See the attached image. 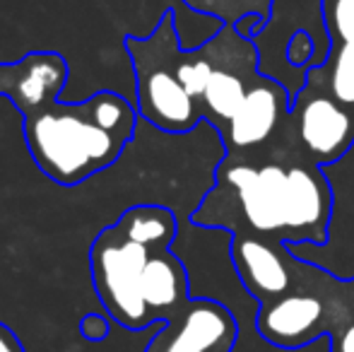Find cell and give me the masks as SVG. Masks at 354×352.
Returning a JSON list of instances; mask_svg holds the SVG:
<instances>
[{
	"label": "cell",
	"instance_id": "cell-1",
	"mask_svg": "<svg viewBox=\"0 0 354 352\" xmlns=\"http://www.w3.org/2000/svg\"><path fill=\"white\" fill-rule=\"evenodd\" d=\"M232 207H236L246 234L277 239L284 246H323L330 227L333 191L326 169L313 162L287 167L222 162L214 186L193 212V225Z\"/></svg>",
	"mask_w": 354,
	"mask_h": 352
},
{
	"label": "cell",
	"instance_id": "cell-2",
	"mask_svg": "<svg viewBox=\"0 0 354 352\" xmlns=\"http://www.w3.org/2000/svg\"><path fill=\"white\" fill-rule=\"evenodd\" d=\"M136 126L138 109L102 89L80 104L53 102L24 116V140L44 174L61 186H77L121 160Z\"/></svg>",
	"mask_w": 354,
	"mask_h": 352
},
{
	"label": "cell",
	"instance_id": "cell-3",
	"mask_svg": "<svg viewBox=\"0 0 354 352\" xmlns=\"http://www.w3.org/2000/svg\"><path fill=\"white\" fill-rule=\"evenodd\" d=\"M126 51L133 58L138 80V113L164 133H191L201 126V104L186 92L178 80V56L183 46L178 41L174 12L159 17L147 39L128 37Z\"/></svg>",
	"mask_w": 354,
	"mask_h": 352
},
{
	"label": "cell",
	"instance_id": "cell-4",
	"mask_svg": "<svg viewBox=\"0 0 354 352\" xmlns=\"http://www.w3.org/2000/svg\"><path fill=\"white\" fill-rule=\"evenodd\" d=\"M149 254L152 249L123 237L116 225L106 227L89 251L94 290L104 309L116 324L131 331H145L157 324L145 304L140 287Z\"/></svg>",
	"mask_w": 354,
	"mask_h": 352
},
{
	"label": "cell",
	"instance_id": "cell-5",
	"mask_svg": "<svg viewBox=\"0 0 354 352\" xmlns=\"http://www.w3.org/2000/svg\"><path fill=\"white\" fill-rule=\"evenodd\" d=\"M205 46L212 56V75L201 97V111L219 133L239 111L248 87L263 75L261 56L253 39L243 37L234 24H224Z\"/></svg>",
	"mask_w": 354,
	"mask_h": 352
},
{
	"label": "cell",
	"instance_id": "cell-6",
	"mask_svg": "<svg viewBox=\"0 0 354 352\" xmlns=\"http://www.w3.org/2000/svg\"><path fill=\"white\" fill-rule=\"evenodd\" d=\"M292 116L299 145L313 165H335L354 145V111L342 106L313 80H306L294 97Z\"/></svg>",
	"mask_w": 354,
	"mask_h": 352
},
{
	"label": "cell",
	"instance_id": "cell-7",
	"mask_svg": "<svg viewBox=\"0 0 354 352\" xmlns=\"http://www.w3.org/2000/svg\"><path fill=\"white\" fill-rule=\"evenodd\" d=\"M239 340V319L227 304L191 297L159 333L147 352H232Z\"/></svg>",
	"mask_w": 354,
	"mask_h": 352
},
{
	"label": "cell",
	"instance_id": "cell-8",
	"mask_svg": "<svg viewBox=\"0 0 354 352\" xmlns=\"http://www.w3.org/2000/svg\"><path fill=\"white\" fill-rule=\"evenodd\" d=\"M256 326L268 343L287 350L304 348L321 335H330L328 306L323 297L313 292H287L261 304Z\"/></svg>",
	"mask_w": 354,
	"mask_h": 352
},
{
	"label": "cell",
	"instance_id": "cell-9",
	"mask_svg": "<svg viewBox=\"0 0 354 352\" xmlns=\"http://www.w3.org/2000/svg\"><path fill=\"white\" fill-rule=\"evenodd\" d=\"M292 111V97L282 82L261 75L243 97L232 121L219 131L229 150H256L277 133L284 116Z\"/></svg>",
	"mask_w": 354,
	"mask_h": 352
},
{
	"label": "cell",
	"instance_id": "cell-10",
	"mask_svg": "<svg viewBox=\"0 0 354 352\" xmlns=\"http://www.w3.org/2000/svg\"><path fill=\"white\" fill-rule=\"evenodd\" d=\"M66 82L68 63L53 51L27 53L17 63H0V94H5L22 116L58 102Z\"/></svg>",
	"mask_w": 354,
	"mask_h": 352
},
{
	"label": "cell",
	"instance_id": "cell-11",
	"mask_svg": "<svg viewBox=\"0 0 354 352\" xmlns=\"http://www.w3.org/2000/svg\"><path fill=\"white\" fill-rule=\"evenodd\" d=\"M232 261L243 290L261 304L292 292L289 249L282 241L258 234H234Z\"/></svg>",
	"mask_w": 354,
	"mask_h": 352
},
{
	"label": "cell",
	"instance_id": "cell-12",
	"mask_svg": "<svg viewBox=\"0 0 354 352\" xmlns=\"http://www.w3.org/2000/svg\"><path fill=\"white\" fill-rule=\"evenodd\" d=\"M140 287L145 304L154 321H169L191 299L188 272L171 249H159L149 254Z\"/></svg>",
	"mask_w": 354,
	"mask_h": 352
},
{
	"label": "cell",
	"instance_id": "cell-13",
	"mask_svg": "<svg viewBox=\"0 0 354 352\" xmlns=\"http://www.w3.org/2000/svg\"><path fill=\"white\" fill-rule=\"evenodd\" d=\"M116 230L123 237L147 246L152 251L171 249L178 234V220L169 207L164 205H136L121 215Z\"/></svg>",
	"mask_w": 354,
	"mask_h": 352
},
{
	"label": "cell",
	"instance_id": "cell-14",
	"mask_svg": "<svg viewBox=\"0 0 354 352\" xmlns=\"http://www.w3.org/2000/svg\"><path fill=\"white\" fill-rule=\"evenodd\" d=\"M306 80H313L342 106L354 111V41H333L326 63L311 68Z\"/></svg>",
	"mask_w": 354,
	"mask_h": 352
},
{
	"label": "cell",
	"instance_id": "cell-15",
	"mask_svg": "<svg viewBox=\"0 0 354 352\" xmlns=\"http://www.w3.org/2000/svg\"><path fill=\"white\" fill-rule=\"evenodd\" d=\"M181 3L196 12L222 19L224 24H236L239 19L248 17V15H258V17L268 19L272 0H181Z\"/></svg>",
	"mask_w": 354,
	"mask_h": 352
},
{
	"label": "cell",
	"instance_id": "cell-16",
	"mask_svg": "<svg viewBox=\"0 0 354 352\" xmlns=\"http://www.w3.org/2000/svg\"><path fill=\"white\" fill-rule=\"evenodd\" d=\"M333 41H354V0H323Z\"/></svg>",
	"mask_w": 354,
	"mask_h": 352
},
{
	"label": "cell",
	"instance_id": "cell-17",
	"mask_svg": "<svg viewBox=\"0 0 354 352\" xmlns=\"http://www.w3.org/2000/svg\"><path fill=\"white\" fill-rule=\"evenodd\" d=\"M80 333H82L87 340H92V343H99V340L106 338L109 321L99 314H87L82 321H80Z\"/></svg>",
	"mask_w": 354,
	"mask_h": 352
},
{
	"label": "cell",
	"instance_id": "cell-18",
	"mask_svg": "<svg viewBox=\"0 0 354 352\" xmlns=\"http://www.w3.org/2000/svg\"><path fill=\"white\" fill-rule=\"evenodd\" d=\"M333 338V352H354V324L345 326L340 333L330 335Z\"/></svg>",
	"mask_w": 354,
	"mask_h": 352
},
{
	"label": "cell",
	"instance_id": "cell-19",
	"mask_svg": "<svg viewBox=\"0 0 354 352\" xmlns=\"http://www.w3.org/2000/svg\"><path fill=\"white\" fill-rule=\"evenodd\" d=\"M0 352H24L19 338L5 324H0Z\"/></svg>",
	"mask_w": 354,
	"mask_h": 352
}]
</instances>
